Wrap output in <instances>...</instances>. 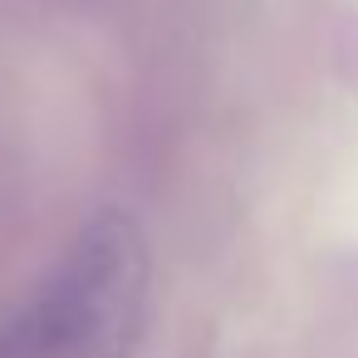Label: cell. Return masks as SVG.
<instances>
[{
    "mask_svg": "<svg viewBox=\"0 0 358 358\" xmlns=\"http://www.w3.org/2000/svg\"><path fill=\"white\" fill-rule=\"evenodd\" d=\"M143 265L133 231H94L74 270L15 338V358H118L138 314Z\"/></svg>",
    "mask_w": 358,
    "mask_h": 358,
    "instance_id": "cell-1",
    "label": "cell"
}]
</instances>
